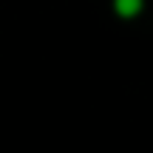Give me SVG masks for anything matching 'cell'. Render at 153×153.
I'll return each instance as SVG.
<instances>
[{"label":"cell","mask_w":153,"mask_h":153,"mask_svg":"<svg viewBox=\"0 0 153 153\" xmlns=\"http://www.w3.org/2000/svg\"><path fill=\"white\" fill-rule=\"evenodd\" d=\"M116 11H119L122 17H133L139 9H142V0H114Z\"/></svg>","instance_id":"obj_1"}]
</instances>
